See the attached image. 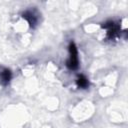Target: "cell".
Instances as JSON below:
<instances>
[{"instance_id":"1","label":"cell","mask_w":128,"mask_h":128,"mask_svg":"<svg viewBox=\"0 0 128 128\" xmlns=\"http://www.w3.org/2000/svg\"><path fill=\"white\" fill-rule=\"evenodd\" d=\"M78 52L75 44L71 42L69 44V58L67 60V67L70 70H76L78 68Z\"/></svg>"},{"instance_id":"2","label":"cell","mask_w":128,"mask_h":128,"mask_svg":"<svg viewBox=\"0 0 128 128\" xmlns=\"http://www.w3.org/2000/svg\"><path fill=\"white\" fill-rule=\"evenodd\" d=\"M0 79H1V82H2L4 85L7 84V83L10 81V79H11V72H10L8 69L3 70V71L1 72V74H0Z\"/></svg>"},{"instance_id":"3","label":"cell","mask_w":128,"mask_h":128,"mask_svg":"<svg viewBox=\"0 0 128 128\" xmlns=\"http://www.w3.org/2000/svg\"><path fill=\"white\" fill-rule=\"evenodd\" d=\"M23 17H25V18L28 20V22H29V24H30L31 26H33V25L36 24V22H37L36 16H35L34 13L31 12V11H28V12L24 13V14H23Z\"/></svg>"},{"instance_id":"4","label":"cell","mask_w":128,"mask_h":128,"mask_svg":"<svg viewBox=\"0 0 128 128\" xmlns=\"http://www.w3.org/2000/svg\"><path fill=\"white\" fill-rule=\"evenodd\" d=\"M77 85L81 88H87L88 85H89L88 79L84 75H79L78 78H77Z\"/></svg>"}]
</instances>
